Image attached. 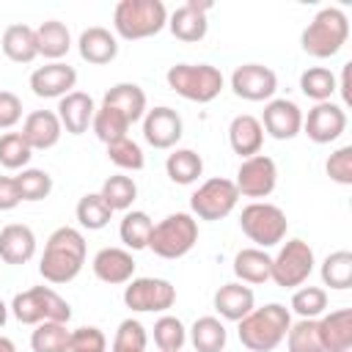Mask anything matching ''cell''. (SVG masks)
Listing matches in <instances>:
<instances>
[{
	"label": "cell",
	"mask_w": 352,
	"mask_h": 352,
	"mask_svg": "<svg viewBox=\"0 0 352 352\" xmlns=\"http://www.w3.org/2000/svg\"><path fill=\"white\" fill-rule=\"evenodd\" d=\"M209 8H212V3L187 0L173 14H168V30L173 33V38H179L184 44L201 41L206 36V30H209V22H206V11Z\"/></svg>",
	"instance_id": "obj_18"
},
{
	"label": "cell",
	"mask_w": 352,
	"mask_h": 352,
	"mask_svg": "<svg viewBox=\"0 0 352 352\" xmlns=\"http://www.w3.org/2000/svg\"><path fill=\"white\" fill-rule=\"evenodd\" d=\"M198 242V220L190 212H173L151 228L148 250L160 258H182Z\"/></svg>",
	"instance_id": "obj_8"
},
{
	"label": "cell",
	"mask_w": 352,
	"mask_h": 352,
	"mask_svg": "<svg viewBox=\"0 0 352 352\" xmlns=\"http://www.w3.org/2000/svg\"><path fill=\"white\" fill-rule=\"evenodd\" d=\"M226 341L228 333L217 316H198L190 327V344L195 352H223Z\"/></svg>",
	"instance_id": "obj_31"
},
{
	"label": "cell",
	"mask_w": 352,
	"mask_h": 352,
	"mask_svg": "<svg viewBox=\"0 0 352 352\" xmlns=\"http://www.w3.org/2000/svg\"><path fill=\"white\" fill-rule=\"evenodd\" d=\"M94 113H96V104H94L91 94H85V91H72L63 99H58V121L69 135L88 132Z\"/></svg>",
	"instance_id": "obj_22"
},
{
	"label": "cell",
	"mask_w": 352,
	"mask_h": 352,
	"mask_svg": "<svg viewBox=\"0 0 352 352\" xmlns=\"http://www.w3.org/2000/svg\"><path fill=\"white\" fill-rule=\"evenodd\" d=\"M349 38V19L341 8L336 6H327L322 11L314 14V19L305 25L302 36H300V44H302V52L311 55V58H333L341 52V47L346 44Z\"/></svg>",
	"instance_id": "obj_4"
},
{
	"label": "cell",
	"mask_w": 352,
	"mask_h": 352,
	"mask_svg": "<svg viewBox=\"0 0 352 352\" xmlns=\"http://www.w3.org/2000/svg\"><path fill=\"white\" fill-rule=\"evenodd\" d=\"M176 302V286L165 278H132L124 286V305L135 314H165Z\"/></svg>",
	"instance_id": "obj_11"
},
{
	"label": "cell",
	"mask_w": 352,
	"mask_h": 352,
	"mask_svg": "<svg viewBox=\"0 0 352 352\" xmlns=\"http://www.w3.org/2000/svg\"><path fill=\"white\" fill-rule=\"evenodd\" d=\"M129 126H132V124H129L116 107H107V104H99L96 113H94V121H91L94 135H96L104 146L113 143V140H118V138H126Z\"/></svg>",
	"instance_id": "obj_37"
},
{
	"label": "cell",
	"mask_w": 352,
	"mask_h": 352,
	"mask_svg": "<svg viewBox=\"0 0 352 352\" xmlns=\"http://www.w3.org/2000/svg\"><path fill=\"white\" fill-rule=\"evenodd\" d=\"M239 228L250 242H256V248L267 250L286 239L289 220L280 206H275L270 201H250L239 212Z\"/></svg>",
	"instance_id": "obj_7"
},
{
	"label": "cell",
	"mask_w": 352,
	"mask_h": 352,
	"mask_svg": "<svg viewBox=\"0 0 352 352\" xmlns=\"http://www.w3.org/2000/svg\"><path fill=\"white\" fill-rule=\"evenodd\" d=\"M236 192L242 198H253V201H261L267 195H272L275 184H278V165L272 157L267 154H253L248 160L239 162L236 168Z\"/></svg>",
	"instance_id": "obj_12"
},
{
	"label": "cell",
	"mask_w": 352,
	"mask_h": 352,
	"mask_svg": "<svg viewBox=\"0 0 352 352\" xmlns=\"http://www.w3.org/2000/svg\"><path fill=\"white\" fill-rule=\"evenodd\" d=\"M314 250L305 239H289L280 245L278 256H272V272L270 280L280 289H297L302 286L314 272Z\"/></svg>",
	"instance_id": "obj_9"
},
{
	"label": "cell",
	"mask_w": 352,
	"mask_h": 352,
	"mask_svg": "<svg viewBox=\"0 0 352 352\" xmlns=\"http://www.w3.org/2000/svg\"><path fill=\"white\" fill-rule=\"evenodd\" d=\"M85 236L74 226H60L47 236L44 253L38 258V272L47 283H69L80 275L85 264Z\"/></svg>",
	"instance_id": "obj_1"
},
{
	"label": "cell",
	"mask_w": 352,
	"mask_h": 352,
	"mask_svg": "<svg viewBox=\"0 0 352 352\" xmlns=\"http://www.w3.org/2000/svg\"><path fill=\"white\" fill-rule=\"evenodd\" d=\"M33 157V148L25 143L22 132H6L0 135V165L6 170H25Z\"/></svg>",
	"instance_id": "obj_43"
},
{
	"label": "cell",
	"mask_w": 352,
	"mask_h": 352,
	"mask_svg": "<svg viewBox=\"0 0 352 352\" xmlns=\"http://www.w3.org/2000/svg\"><path fill=\"white\" fill-rule=\"evenodd\" d=\"M8 311L19 324H41V322H69L72 305L52 289V286H33L14 294Z\"/></svg>",
	"instance_id": "obj_6"
},
{
	"label": "cell",
	"mask_w": 352,
	"mask_h": 352,
	"mask_svg": "<svg viewBox=\"0 0 352 352\" xmlns=\"http://www.w3.org/2000/svg\"><path fill=\"white\" fill-rule=\"evenodd\" d=\"M324 170H327V176H330L336 184L349 187V184H352V146L336 148V151L327 157Z\"/></svg>",
	"instance_id": "obj_48"
},
{
	"label": "cell",
	"mask_w": 352,
	"mask_h": 352,
	"mask_svg": "<svg viewBox=\"0 0 352 352\" xmlns=\"http://www.w3.org/2000/svg\"><path fill=\"white\" fill-rule=\"evenodd\" d=\"M22 204L14 176H0V212H11Z\"/></svg>",
	"instance_id": "obj_50"
},
{
	"label": "cell",
	"mask_w": 352,
	"mask_h": 352,
	"mask_svg": "<svg viewBox=\"0 0 352 352\" xmlns=\"http://www.w3.org/2000/svg\"><path fill=\"white\" fill-rule=\"evenodd\" d=\"M336 74L327 69V66H308L302 74H300V91L314 102H330L333 94H336Z\"/></svg>",
	"instance_id": "obj_35"
},
{
	"label": "cell",
	"mask_w": 352,
	"mask_h": 352,
	"mask_svg": "<svg viewBox=\"0 0 352 352\" xmlns=\"http://www.w3.org/2000/svg\"><path fill=\"white\" fill-rule=\"evenodd\" d=\"M349 69L352 63H344V72H341V82H336V91H341V107H349L352 104V91H349Z\"/></svg>",
	"instance_id": "obj_51"
},
{
	"label": "cell",
	"mask_w": 352,
	"mask_h": 352,
	"mask_svg": "<svg viewBox=\"0 0 352 352\" xmlns=\"http://www.w3.org/2000/svg\"><path fill=\"white\" fill-rule=\"evenodd\" d=\"M292 311L300 319H319L327 311V292L322 286H300L292 294Z\"/></svg>",
	"instance_id": "obj_44"
},
{
	"label": "cell",
	"mask_w": 352,
	"mask_h": 352,
	"mask_svg": "<svg viewBox=\"0 0 352 352\" xmlns=\"http://www.w3.org/2000/svg\"><path fill=\"white\" fill-rule=\"evenodd\" d=\"M94 275L107 286H124L135 278V258L126 248H102L94 261Z\"/></svg>",
	"instance_id": "obj_19"
},
{
	"label": "cell",
	"mask_w": 352,
	"mask_h": 352,
	"mask_svg": "<svg viewBox=\"0 0 352 352\" xmlns=\"http://www.w3.org/2000/svg\"><path fill=\"white\" fill-rule=\"evenodd\" d=\"M74 85H77V72L63 60L44 63L30 74V91L41 99H63L66 94L74 91Z\"/></svg>",
	"instance_id": "obj_17"
},
{
	"label": "cell",
	"mask_w": 352,
	"mask_h": 352,
	"mask_svg": "<svg viewBox=\"0 0 352 352\" xmlns=\"http://www.w3.org/2000/svg\"><path fill=\"white\" fill-rule=\"evenodd\" d=\"M36 47L41 58L55 63L72 50V33L60 19H47L36 28Z\"/></svg>",
	"instance_id": "obj_30"
},
{
	"label": "cell",
	"mask_w": 352,
	"mask_h": 352,
	"mask_svg": "<svg viewBox=\"0 0 352 352\" xmlns=\"http://www.w3.org/2000/svg\"><path fill=\"white\" fill-rule=\"evenodd\" d=\"M107 160L121 168V170H140L146 165V157H143V148L126 135V138H118L113 143H107Z\"/></svg>",
	"instance_id": "obj_45"
},
{
	"label": "cell",
	"mask_w": 352,
	"mask_h": 352,
	"mask_svg": "<svg viewBox=\"0 0 352 352\" xmlns=\"http://www.w3.org/2000/svg\"><path fill=\"white\" fill-rule=\"evenodd\" d=\"M322 283L330 289H349L352 286V253L349 250H333L322 261Z\"/></svg>",
	"instance_id": "obj_38"
},
{
	"label": "cell",
	"mask_w": 352,
	"mask_h": 352,
	"mask_svg": "<svg viewBox=\"0 0 352 352\" xmlns=\"http://www.w3.org/2000/svg\"><path fill=\"white\" fill-rule=\"evenodd\" d=\"M14 182H16L19 198L22 201H30V204L44 201L52 192V176L47 170H41V168H25V170H19L14 176Z\"/></svg>",
	"instance_id": "obj_41"
},
{
	"label": "cell",
	"mask_w": 352,
	"mask_h": 352,
	"mask_svg": "<svg viewBox=\"0 0 352 352\" xmlns=\"http://www.w3.org/2000/svg\"><path fill=\"white\" fill-rule=\"evenodd\" d=\"M234 275L239 283H267L270 280V272H272V256L261 248H242L236 256H234Z\"/></svg>",
	"instance_id": "obj_29"
},
{
	"label": "cell",
	"mask_w": 352,
	"mask_h": 352,
	"mask_svg": "<svg viewBox=\"0 0 352 352\" xmlns=\"http://www.w3.org/2000/svg\"><path fill=\"white\" fill-rule=\"evenodd\" d=\"M165 80L173 94H179L187 102H198V104L217 99L226 85L223 72L212 63H176L168 69Z\"/></svg>",
	"instance_id": "obj_5"
},
{
	"label": "cell",
	"mask_w": 352,
	"mask_h": 352,
	"mask_svg": "<svg viewBox=\"0 0 352 352\" xmlns=\"http://www.w3.org/2000/svg\"><path fill=\"white\" fill-rule=\"evenodd\" d=\"M184 341H187V327L179 316L162 314L154 322V344L160 346V352H182Z\"/></svg>",
	"instance_id": "obj_42"
},
{
	"label": "cell",
	"mask_w": 352,
	"mask_h": 352,
	"mask_svg": "<svg viewBox=\"0 0 352 352\" xmlns=\"http://www.w3.org/2000/svg\"><path fill=\"white\" fill-rule=\"evenodd\" d=\"M316 322L324 352H352V308L322 314Z\"/></svg>",
	"instance_id": "obj_24"
},
{
	"label": "cell",
	"mask_w": 352,
	"mask_h": 352,
	"mask_svg": "<svg viewBox=\"0 0 352 352\" xmlns=\"http://www.w3.org/2000/svg\"><path fill=\"white\" fill-rule=\"evenodd\" d=\"M36 256V234L25 223H8L0 228V261L28 264Z\"/></svg>",
	"instance_id": "obj_21"
},
{
	"label": "cell",
	"mask_w": 352,
	"mask_h": 352,
	"mask_svg": "<svg viewBox=\"0 0 352 352\" xmlns=\"http://www.w3.org/2000/svg\"><path fill=\"white\" fill-rule=\"evenodd\" d=\"M99 195L104 198V204L113 209V212H129V206L135 204L138 198V184L132 176H124V173H113L102 182V190Z\"/></svg>",
	"instance_id": "obj_33"
},
{
	"label": "cell",
	"mask_w": 352,
	"mask_h": 352,
	"mask_svg": "<svg viewBox=\"0 0 352 352\" xmlns=\"http://www.w3.org/2000/svg\"><path fill=\"white\" fill-rule=\"evenodd\" d=\"M63 135V126L58 121V113L52 110H33L22 121V138L33 151H47L52 148Z\"/></svg>",
	"instance_id": "obj_20"
},
{
	"label": "cell",
	"mask_w": 352,
	"mask_h": 352,
	"mask_svg": "<svg viewBox=\"0 0 352 352\" xmlns=\"http://www.w3.org/2000/svg\"><path fill=\"white\" fill-rule=\"evenodd\" d=\"M239 344L250 352H272L283 344L289 327H292V311L280 302H267L261 308H253L245 319L236 322Z\"/></svg>",
	"instance_id": "obj_2"
},
{
	"label": "cell",
	"mask_w": 352,
	"mask_h": 352,
	"mask_svg": "<svg viewBox=\"0 0 352 352\" xmlns=\"http://www.w3.org/2000/svg\"><path fill=\"white\" fill-rule=\"evenodd\" d=\"M236 204H239L236 184L231 179L214 176V179H206L190 195V214L198 220H223L236 209Z\"/></svg>",
	"instance_id": "obj_10"
},
{
	"label": "cell",
	"mask_w": 352,
	"mask_h": 352,
	"mask_svg": "<svg viewBox=\"0 0 352 352\" xmlns=\"http://www.w3.org/2000/svg\"><path fill=\"white\" fill-rule=\"evenodd\" d=\"M77 50H80V58L88 60L91 66H104V63H110L118 55V38L107 28L94 25V28L80 33Z\"/></svg>",
	"instance_id": "obj_25"
},
{
	"label": "cell",
	"mask_w": 352,
	"mask_h": 352,
	"mask_svg": "<svg viewBox=\"0 0 352 352\" xmlns=\"http://www.w3.org/2000/svg\"><path fill=\"white\" fill-rule=\"evenodd\" d=\"M110 352H146V327L138 319H124L116 327Z\"/></svg>",
	"instance_id": "obj_46"
},
{
	"label": "cell",
	"mask_w": 352,
	"mask_h": 352,
	"mask_svg": "<svg viewBox=\"0 0 352 352\" xmlns=\"http://www.w3.org/2000/svg\"><path fill=\"white\" fill-rule=\"evenodd\" d=\"M102 104L116 107L129 124L143 121V116H146V110H148V107H146V94H143V88H140L138 82H116L110 91H104Z\"/></svg>",
	"instance_id": "obj_27"
},
{
	"label": "cell",
	"mask_w": 352,
	"mask_h": 352,
	"mask_svg": "<svg viewBox=\"0 0 352 352\" xmlns=\"http://www.w3.org/2000/svg\"><path fill=\"white\" fill-rule=\"evenodd\" d=\"M165 173L173 184H195L204 173V160L192 148H173L165 160Z\"/></svg>",
	"instance_id": "obj_32"
},
{
	"label": "cell",
	"mask_w": 352,
	"mask_h": 352,
	"mask_svg": "<svg viewBox=\"0 0 352 352\" xmlns=\"http://www.w3.org/2000/svg\"><path fill=\"white\" fill-rule=\"evenodd\" d=\"M22 121V99L14 91H0V129H14Z\"/></svg>",
	"instance_id": "obj_49"
},
{
	"label": "cell",
	"mask_w": 352,
	"mask_h": 352,
	"mask_svg": "<svg viewBox=\"0 0 352 352\" xmlns=\"http://www.w3.org/2000/svg\"><path fill=\"white\" fill-rule=\"evenodd\" d=\"M168 28V8L162 0H118L113 8V30L124 41H140Z\"/></svg>",
	"instance_id": "obj_3"
},
{
	"label": "cell",
	"mask_w": 352,
	"mask_h": 352,
	"mask_svg": "<svg viewBox=\"0 0 352 352\" xmlns=\"http://www.w3.org/2000/svg\"><path fill=\"white\" fill-rule=\"evenodd\" d=\"M258 121L261 129L275 140H292L302 132V110L292 99H270Z\"/></svg>",
	"instance_id": "obj_16"
},
{
	"label": "cell",
	"mask_w": 352,
	"mask_h": 352,
	"mask_svg": "<svg viewBox=\"0 0 352 352\" xmlns=\"http://www.w3.org/2000/svg\"><path fill=\"white\" fill-rule=\"evenodd\" d=\"M231 91L245 102H270L278 91V74L264 63H242L231 74Z\"/></svg>",
	"instance_id": "obj_13"
},
{
	"label": "cell",
	"mask_w": 352,
	"mask_h": 352,
	"mask_svg": "<svg viewBox=\"0 0 352 352\" xmlns=\"http://www.w3.org/2000/svg\"><path fill=\"white\" fill-rule=\"evenodd\" d=\"M228 143H231L234 154H239L242 160H248L253 154H261V146H264L261 121L256 116H250V113L234 116L231 124H228Z\"/></svg>",
	"instance_id": "obj_26"
},
{
	"label": "cell",
	"mask_w": 352,
	"mask_h": 352,
	"mask_svg": "<svg viewBox=\"0 0 352 352\" xmlns=\"http://www.w3.org/2000/svg\"><path fill=\"white\" fill-rule=\"evenodd\" d=\"M69 352H107V338L99 327H77L69 338Z\"/></svg>",
	"instance_id": "obj_47"
},
{
	"label": "cell",
	"mask_w": 352,
	"mask_h": 352,
	"mask_svg": "<svg viewBox=\"0 0 352 352\" xmlns=\"http://www.w3.org/2000/svg\"><path fill=\"white\" fill-rule=\"evenodd\" d=\"M253 308H256V297H253V289H250L248 283L231 280V283H223V286L214 292V311H217L226 322H239V319H245Z\"/></svg>",
	"instance_id": "obj_23"
},
{
	"label": "cell",
	"mask_w": 352,
	"mask_h": 352,
	"mask_svg": "<svg viewBox=\"0 0 352 352\" xmlns=\"http://www.w3.org/2000/svg\"><path fill=\"white\" fill-rule=\"evenodd\" d=\"M0 352H16V346L8 336H0Z\"/></svg>",
	"instance_id": "obj_52"
},
{
	"label": "cell",
	"mask_w": 352,
	"mask_h": 352,
	"mask_svg": "<svg viewBox=\"0 0 352 352\" xmlns=\"http://www.w3.org/2000/svg\"><path fill=\"white\" fill-rule=\"evenodd\" d=\"M6 319H8V305H6L3 300H0V327L6 324Z\"/></svg>",
	"instance_id": "obj_53"
},
{
	"label": "cell",
	"mask_w": 352,
	"mask_h": 352,
	"mask_svg": "<svg viewBox=\"0 0 352 352\" xmlns=\"http://www.w3.org/2000/svg\"><path fill=\"white\" fill-rule=\"evenodd\" d=\"M3 55L14 63H33L38 58V47H36V28L25 25V22H14L3 30L0 38Z\"/></svg>",
	"instance_id": "obj_28"
},
{
	"label": "cell",
	"mask_w": 352,
	"mask_h": 352,
	"mask_svg": "<svg viewBox=\"0 0 352 352\" xmlns=\"http://www.w3.org/2000/svg\"><path fill=\"white\" fill-rule=\"evenodd\" d=\"M344 129H346V110L336 102H319L308 110V116H302V132L319 146L338 140Z\"/></svg>",
	"instance_id": "obj_14"
},
{
	"label": "cell",
	"mask_w": 352,
	"mask_h": 352,
	"mask_svg": "<svg viewBox=\"0 0 352 352\" xmlns=\"http://www.w3.org/2000/svg\"><path fill=\"white\" fill-rule=\"evenodd\" d=\"M283 341H286L289 352H324L316 319H297V322H292V327H289Z\"/></svg>",
	"instance_id": "obj_40"
},
{
	"label": "cell",
	"mask_w": 352,
	"mask_h": 352,
	"mask_svg": "<svg viewBox=\"0 0 352 352\" xmlns=\"http://www.w3.org/2000/svg\"><path fill=\"white\" fill-rule=\"evenodd\" d=\"M182 135H184V121L173 107L160 104V107L146 110V116H143V138H146L148 146L173 148L182 140Z\"/></svg>",
	"instance_id": "obj_15"
},
{
	"label": "cell",
	"mask_w": 352,
	"mask_h": 352,
	"mask_svg": "<svg viewBox=\"0 0 352 352\" xmlns=\"http://www.w3.org/2000/svg\"><path fill=\"white\" fill-rule=\"evenodd\" d=\"M72 330L63 322H41L30 333L33 352H69Z\"/></svg>",
	"instance_id": "obj_36"
},
{
	"label": "cell",
	"mask_w": 352,
	"mask_h": 352,
	"mask_svg": "<svg viewBox=\"0 0 352 352\" xmlns=\"http://www.w3.org/2000/svg\"><path fill=\"white\" fill-rule=\"evenodd\" d=\"M151 228H154V220L140 212V209H132L121 217V226H118V236L124 242L126 250H143L148 248V236H151Z\"/></svg>",
	"instance_id": "obj_34"
},
{
	"label": "cell",
	"mask_w": 352,
	"mask_h": 352,
	"mask_svg": "<svg viewBox=\"0 0 352 352\" xmlns=\"http://www.w3.org/2000/svg\"><path fill=\"white\" fill-rule=\"evenodd\" d=\"M74 214H77V223H80L82 228L99 231V228H104V226L110 223L113 209L104 204V198H102L99 192H85V195L77 201Z\"/></svg>",
	"instance_id": "obj_39"
}]
</instances>
